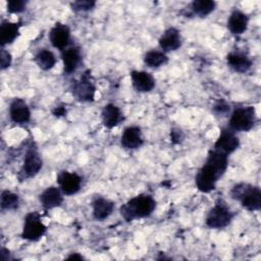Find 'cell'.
<instances>
[{"label": "cell", "instance_id": "obj_7", "mask_svg": "<svg viewBox=\"0 0 261 261\" xmlns=\"http://www.w3.org/2000/svg\"><path fill=\"white\" fill-rule=\"evenodd\" d=\"M96 87L91 81L90 71L84 72L81 80L74 83L72 88L73 96L81 102H91L95 98Z\"/></svg>", "mask_w": 261, "mask_h": 261}, {"label": "cell", "instance_id": "obj_24", "mask_svg": "<svg viewBox=\"0 0 261 261\" xmlns=\"http://www.w3.org/2000/svg\"><path fill=\"white\" fill-rule=\"evenodd\" d=\"M37 65L43 70H49L56 64V57L52 51L47 49H41L37 52L34 58Z\"/></svg>", "mask_w": 261, "mask_h": 261}, {"label": "cell", "instance_id": "obj_12", "mask_svg": "<svg viewBox=\"0 0 261 261\" xmlns=\"http://www.w3.org/2000/svg\"><path fill=\"white\" fill-rule=\"evenodd\" d=\"M9 116L13 122L18 124L29 122L31 119V111L25 101L20 98L13 99L9 106Z\"/></svg>", "mask_w": 261, "mask_h": 261}, {"label": "cell", "instance_id": "obj_1", "mask_svg": "<svg viewBox=\"0 0 261 261\" xmlns=\"http://www.w3.org/2000/svg\"><path fill=\"white\" fill-rule=\"evenodd\" d=\"M156 208V201L151 195H139L120 207V215L126 221L150 216Z\"/></svg>", "mask_w": 261, "mask_h": 261}, {"label": "cell", "instance_id": "obj_21", "mask_svg": "<svg viewBox=\"0 0 261 261\" xmlns=\"http://www.w3.org/2000/svg\"><path fill=\"white\" fill-rule=\"evenodd\" d=\"M101 117H102V122H103L104 126L109 129H111L114 126H116L117 124H119L123 119L121 110L116 105H114L112 103L106 104L104 106V108L102 109Z\"/></svg>", "mask_w": 261, "mask_h": 261}, {"label": "cell", "instance_id": "obj_11", "mask_svg": "<svg viewBox=\"0 0 261 261\" xmlns=\"http://www.w3.org/2000/svg\"><path fill=\"white\" fill-rule=\"evenodd\" d=\"M49 40L54 48L65 50L70 41L69 28L61 22H56L49 32Z\"/></svg>", "mask_w": 261, "mask_h": 261}, {"label": "cell", "instance_id": "obj_16", "mask_svg": "<svg viewBox=\"0 0 261 261\" xmlns=\"http://www.w3.org/2000/svg\"><path fill=\"white\" fill-rule=\"evenodd\" d=\"M226 63L232 70L239 73L247 72L252 66L251 58L247 54L240 51L228 53L226 56Z\"/></svg>", "mask_w": 261, "mask_h": 261}, {"label": "cell", "instance_id": "obj_25", "mask_svg": "<svg viewBox=\"0 0 261 261\" xmlns=\"http://www.w3.org/2000/svg\"><path fill=\"white\" fill-rule=\"evenodd\" d=\"M144 62L149 67L157 68L165 65L168 62V57L163 51L151 50L145 54Z\"/></svg>", "mask_w": 261, "mask_h": 261}, {"label": "cell", "instance_id": "obj_17", "mask_svg": "<svg viewBox=\"0 0 261 261\" xmlns=\"http://www.w3.org/2000/svg\"><path fill=\"white\" fill-rule=\"evenodd\" d=\"M62 62H63V70L64 73L70 74L76 70L82 61V54L79 47H69L63 50L61 54Z\"/></svg>", "mask_w": 261, "mask_h": 261}, {"label": "cell", "instance_id": "obj_19", "mask_svg": "<svg viewBox=\"0 0 261 261\" xmlns=\"http://www.w3.org/2000/svg\"><path fill=\"white\" fill-rule=\"evenodd\" d=\"M39 200L46 210L56 208L60 206L63 202L62 192L56 187H49L42 192Z\"/></svg>", "mask_w": 261, "mask_h": 261}, {"label": "cell", "instance_id": "obj_29", "mask_svg": "<svg viewBox=\"0 0 261 261\" xmlns=\"http://www.w3.org/2000/svg\"><path fill=\"white\" fill-rule=\"evenodd\" d=\"M27 1L23 0H11L7 2V10L10 13H20L25 10Z\"/></svg>", "mask_w": 261, "mask_h": 261}, {"label": "cell", "instance_id": "obj_27", "mask_svg": "<svg viewBox=\"0 0 261 261\" xmlns=\"http://www.w3.org/2000/svg\"><path fill=\"white\" fill-rule=\"evenodd\" d=\"M1 208L3 210H13L18 207L19 198L17 194L12 193L11 191L4 190L1 193Z\"/></svg>", "mask_w": 261, "mask_h": 261}, {"label": "cell", "instance_id": "obj_3", "mask_svg": "<svg viewBox=\"0 0 261 261\" xmlns=\"http://www.w3.org/2000/svg\"><path fill=\"white\" fill-rule=\"evenodd\" d=\"M256 123V112L252 106L236 108L229 118V128L233 132H249Z\"/></svg>", "mask_w": 261, "mask_h": 261}, {"label": "cell", "instance_id": "obj_8", "mask_svg": "<svg viewBox=\"0 0 261 261\" xmlns=\"http://www.w3.org/2000/svg\"><path fill=\"white\" fill-rule=\"evenodd\" d=\"M220 177L217 173L210 168L207 164H204L196 175L197 189L202 193H210L216 187V182Z\"/></svg>", "mask_w": 261, "mask_h": 261}, {"label": "cell", "instance_id": "obj_31", "mask_svg": "<svg viewBox=\"0 0 261 261\" xmlns=\"http://www.w3.org/2000/svg\"><path fill=\"white\" fill-rule=\"evenodd\" d=\"M213 111L218 115H224L229 111V105L222 100L217 101L213 106Z\"/></svg>", "mask_w": 261, "mask_h": 261}, {"label": "cell", "instance_id": "obj_20", "mask_svg": "<svg viewBox=\"0 0 261 261\" xmlns=\"http://www.w3.org/2000/svg\"><path fill=\"white\" fill-rule=\"evenodd\" d=\"M249 17L241 10H233L227 19V29L233 35H242L247 31Z\"/></svg>", "mask_w": 261, "mask_h": 261}, {"label": "cell", "instance_id": "obj_30", "mask_svg": "<svg viewBox=\"0 0 261 261\" xmlns=\"http://www.w3.org/2000/svg\"><path fill=\"white\" fill-rule=\"evenodd\" d=\"M11 62H12V57H11V54L6 51L4 48L1 49V52H0V63H1V69L4 70L6 68H8L10 65H11Z\"/></svg>", "mask_w": 261, "mask_h": 261}, {"label": "cell", "instance_id": "obj_22", "mask_svg": "<svg viewBox=\"0 0 261 261\" xmlns=\"http://www.w3.org/2000/svg\"><path fill=\"white\" fill-rule=\"evenodd\" d=\"M93 216L96 220H104L111 215L114 209V203L104 197H96L92 202Z\"/></svg>", "mask_w": 261, "mask_h": 261}, {"label": "cell", "instance_id": "obj_18", "mask_svg": "<svg viewBox=\"0 0 261 261\" xmlns=\"http://www.w3.org/2000/svg\"><path fill=\"white\" fill-rule=\"evenodd\" d=\"M205 164L212 168L219 177H221L228 166V155L225 153L213 149L209 152Z\"/></svg>", "mask_w": 261, "mask_h": 261}, {"label": "cell", "instance_id": "obj_2", "mask_svg": "<svg viewBox=\"0 0 261 261\" xmlns=\"http://www.w3.org/2000/svg\"><path fill=\"white\" fill-rule=\"evenodd\" d=\"M230 196L249 211H258L261 208V191L257 186L246 182L238 184L231 189Z\"/></svg>", "mask_w": 261, "mask_h": 261}, {"label": "cell", "instance_id": "obj_6", "mask_svg": "<svg viewBox=\"0 0 261 261\" xmlns=\"http://www.w3.org/2000/svg\"><path fill=\"white\" fill-rule=\"evenodd\" d=\"M43 166V160L35 147H30L24 155L23 164L20 169L21 179H27L34 177L39 173Z\"/></svg>", "mask_w": 261, "mask_h": 261}, {"label": "cell", "instance_id": "obj_23", "mask_svg": "<svg viewBox=\"0 0 261 261\" xmlns=\"http://www.w3.org/2000/svg\"><path fill=\"white\" fill-rule=\"evenodd\" d=\"M20 23L3 20L0 25V43L1 46L11 44L19 35Z\"/></svg>", "mask_w": 261, "mask_h": 261}, {"label": "cell", "instance_id": "obj_14", "mask_svg": "<svg viewBox=\"0 0 261 261\" xmlns=\"http://www.w3.org/2000/svg\"><path fill=\"white\" fill-rule=\"evenodd\" d=\"M133 87L136 91L147 93L154 89L155 80L153 75L145 70H134L130 72Z\"/></svg>", "mask_w": 261, "mask_h": 261}, {"label": "cell", "instance_id": "obj_33", "mask_svg": "<svg viewBox=\"0 0 261 261\" xmlns=\"http://www.w3.org/2000/svg\"><path fill=\"white\" fill-rule=\"evenodd\" d=\"M66 113V110L63 106H57L54 110H53V114L57 117H60V116H63L64 114Z\"/></svg>", "mask_w": 261, "mask_h": 261}, {"label": "cell", "instance_id": "obj_28", "mask_svg": "<svg viewBox=\"0 0 261 261\" xmlns=\"http://www.w3.org/2000/svg\"><path fill=\"white\" fill-rule=\"evenodd\" d=\"M96 5V2L93 0H77L70 3V7L73 11L84 12L93 9Z\"/></svg>", "mask_w": 261, "mask_h": 261}, {"label": "cell", "instance_id": "obj_9", "mask_svg": "<svg viewBox=\"0 0 261 261\" xmlns=\"http://www.w3.org/2000/svg\"><path fill=\"white\" fill-rule=\"evenodd\" d=\"M57 184L64 195L76 194L82 186V177L75 172L61 171L57 176Z\"/></svg>", "mask_w": 261, "mask_h": 261}, {"label": "cell", "instance_id": "obj_32", "mask_svg": "<svg viewBox=\"0 0 261 261\" xmlns=\"http://www.w3.org/2000/svg\"><path fill=\"white\" fill-rule=\"evenodd\" d=\"M184 139V134L178 128H172L170 130V141L173 144H180Z\"/></svg>", "mask_w": 261, "mask_h": 261}, {"label": "cell", "instance_id": "obj_34", "mask_svg": "<svg viewBox=\"0 0 261 261\" xmlns=\"http://www.w3.org/2000/svg\"><path fill=\"white\" fill-rule=\"evenodd\" d=\"M66 259H68V260H82V259H84L83 258V256H81V255H79L77 253H72V254H70Z\"/></svg>", "mask_w": 261, "mask_h": 261}, {"label": "cell", "instance_id": "obj_4", "mask_svg": "<svg viewBox=\"0 0 261 261\" xmlns=\"http://www.w3.org/2000/svg\"><path fill=\"white\" fill-rule=\"evenodd\" d=\"M232 217L233 213L229 210L227 205L222 200H218L208 212L205 222L208 227L218 229L227 226L232 220Z\"/></svg>", "mask_w": 261, "mask_h": 261}, {"label": "cell", "instance_id": "obj_10", "mask_svg": "<svg viewBox=\"0 0 261 261\" xmlns=\"http://www.w3.org/2000/svg\"><path fill=\"white\" fill-rule=\"evenodd\" d=\"M240 146V140L230 128H222L218 139L214 144V149L225 153L226 155L234 152Z\"/></svg>", "mask_w": 261, "mask_h": 261}, {"label": "cell", "instance_id": "obj_26", "mask_svg": "<svg viewBox=\"0 0 261 261\" xmlns=\"http://www.w3.org/2000/svg\"><path fill=\"white\" fill-rule=\"evenodd\" d=\"M216 8V2L212 0H195L191 3V10L194 14L205 17L214 11Z\"/></svg>", "mask_w": 261, "mask_h": 261}, {"label": "cell", "instance_id": "obj_13", "mask_svg": "<svg viewBox=\"0 0 261 261\" xmlns=\"http://www.w3.org/2000/svg\"><path fill=\"white\" fill-rule=\"evenodd\" d=\"M181 36L178 30L175 28H169L161 35L159 38V47L162 51L171 52L180 48L181 46Z\"/></svg>", "mask_w": 261, "mask_h": 261}, {"label": "cell", "instance_id": "obj_5", "mask_svg": "<svg viewBox=\"0 0 261 261\" xmlns=\"http://www.w3.org/2000/svg\"><path fill=\"white\" fill-rule=\"evenodd\" d=\"M46 225L43 223L38 212H30L24 217L21 238L28 241H38L46 232Z\"/></svg>", "mask_w": 261, "mask_h": 261}, {"label": "cell", "instance_id": "obj_15", "mask_svg": "<svg viewBox=\"0 0 261 261\" xmlns=\"http://www.w3.org/2000/svg\"><path fill=\"white\" fill-rule=\"evenodd\" d=\"M120 144L123 148L128 150H135L140 148L144 144L141 128L135 125L127 126L126 128H124L121 135Z\"/></svg>", "mask_w": 261, "mask_h": 261}]
</instances>
